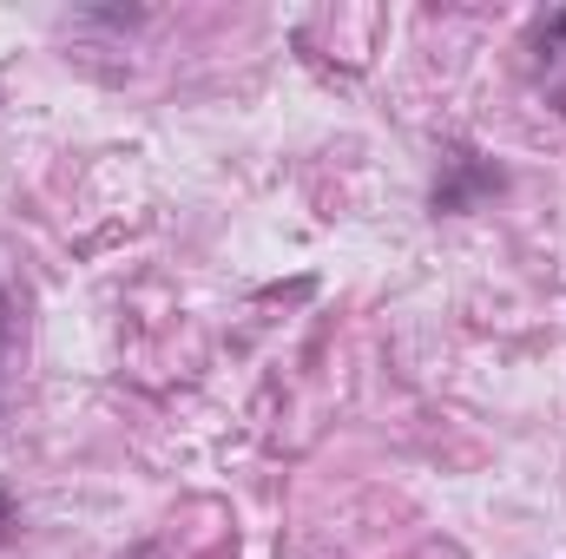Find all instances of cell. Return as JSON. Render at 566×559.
<instances>
[{
    "label": "cell",
    "instance_id": "obj_1",
    "mask_svg": "<svg viewBox=\"0 0 566 559\" xmlns=\"http://www.w3.org/2000/svg\"><path fill=\"white\" fill-rule=\"evenodd\" d=\"M501 191V165L481 158V151H448L441 158V178H434V211H474L481 198Z\"/></svg>",
    "mask_w": 566,
    "mask_h": 559
},
{
    "label": "cell",
    "instance_id": "obj_2",
    "mask_svg": "<svg viewBox=\"0 0 566 559\" xmlns=\"http://www.w3.org/2000/svg\"><path fill=\"white\" fill-rule=\"evenodd\" d=\"M13 534V500H7V487H0V540Z\"/></svg>",
    "mask_w": 566,
    "mask_h": 559
}]
</instances>
